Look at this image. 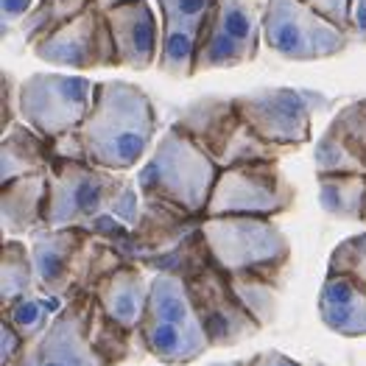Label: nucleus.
<instances>
[{"mask_svg":"<svg viewBox=\"0 0 366 366\" xmlns=\"http://www.w3.org/2000/svg\"><path fill=\"white\" fill-rule=\"evenodd\" d=\"M143 193L121 171L79 159H54L48 168L45 227H76L95 241H129L143 218Z\"/></svg>","mask_w":366,"mask_h":366,"instance_id":"obj_1","label":"nucleus"},{"mask_svg":"<svg viewBox=\"0 0 366 366\" xmlns=\"http://www.w3.org/2000/svg\"><path fill=\"white\" fill-rule=\"evenodd\" d=\"M159 121L152 98L132 81H95V98L79 137L92 165L109 171H132L157 143Z\"/></svg>","mask_w":366,"mask_h":366,"instance_id":"obj_2","label":"nucleus"},{"mask_svg":"<svg viewBox=\"0 0 366 366\" xmlns=\"http://www.w3.org/2000/svg\"><path fill=\"white\" fill-rule=\"evenodd\" d=\"M221 168L184 129L171 123L154 143L152 157L140 165L137 187L143 199L165 202L204 218Z\"/></svg>","mask_w":366,"mask_h":366,"instance_id":"obj_3","label":"nucleus"},{"mask_svg":"<svg viewBox=\"0 0 366 366\" xmlns=\"http://www.w3.org/2000/svg\"><path fill=\"white\" fill-rule=\"evenodd\" d=\"M137 338L143 350L165 366L193 364L213 347L210 330L182 274L159 272L152 277V297Z\"/></svg>","mask_w":366,"mask_h":366,"instance_id":"obj_4","label":"nucleus"},{"mask_svg":"<svg viewBox=\"0 0 366 366\" xmlns=\"http://www.w3.org/2000/svg\"><path fill=\"white\" fill-rule=\"evenodd\" d=\"M202 241L224 274H254L272 280L291 260V244L274 218L260 215H204Z\"/></svg>","mask_w":366,"mask_h":366,"instance_id":"obj_5","label":"nucleus"},{"mask_svg":"<svg viewBox=\"0 0 366 366\" xmlns=\"http://www.w3.org/2000/svg\"><path fill=\"white\" fill-rule=\"evenodd\" d=\"M177 126L184 129L204 152L218 162V168L241 165V162H260V159H280L282 149L266 143L252 132V126L241 118L235 98L224 95H202L177 115Z\"/></svg>","mask_w":366,"mask_h":366,"instance_id":"obj_6","label":"nucleus"},{"mask_svg":"<svg viewBox=\"0 0 366 366\" xmlns=\"http://www.w3.org/2000/svg\"><path fill=\"white\" fill-rule=\"evenodd\" d=\"M232 98L252 132L282 152L307 146L313 137V115L333 107L325 92L302 87H263Z\"/></svg>","mask_w":366,"mask_h":366,"instance_id":"obj_7","label":"nucleus"},{"mask_svg":"<svg viewBox=\"0 0 366 366\" xmlns=\"http://www.w3.org/2000/svg\"><path fill=\"white\" fill-rule=\"evenodd\" d=\"M350 34L305 0H266L263 42L280 59H333L350 45Z\"/></svg>","mask_w":366,"mask_h":366,"instance_id":"obj_8","label":"nucleus"},{"mask_svg":"<svg viewBox=\"0 0 366 366\" xmlns=\"http://www.w3.org/2000/svg\"><path fill=\"white\" fill-rule=\"evenodd\" d=\"M297 202L294 184L285 179L277 159L241 162L221 168L204 215H260L288 213Z\"/></svg>","mask_w":366,"mask_h":366,"instance_id":"obj_9","label":"nucleus"},{"mask_svg":"<svg viewBox=\"0 0 366 366\" xmlns=\"http://www.w3.org/2000/svg\"><path fill=\"white\" fill-rule=\"evenodd\" d=\"M95 98V81L87 76L31 73L20 81V118L45 137L76 132Z\"/></svg>","mask_w":366,"mask_h":366,"instance_id":"obj_10","label":"nucleus"},{"mask_svg":"<svg viewBox=\"0 0 366 366\" xmlns=\"http://www.w3.org/2000/svg\"><path fill=\"white\" fill-rule=\"evenodd\" d=\"M263 39V14L254 0H215L199 42L196 73L229 70L257 59Z\"/></svg>","mask_w":366,"mask_h":366,"instance_id":"obj_11","label":"nucleus"},{"mask_svg":"<svg viewBox=\"0 0 366 366\" xmlns=\"http://www.w3.org/2000/svg\"><path fill=\"white\" fill-rule=\"evenodd\" d=\"M31 51L36 59L51 67H67V70L121 67L107 14L95 3H90L81 14H76L70 23H64L59 31H54Z\"/></svg>","mask_w":366,"mask_h":366,"instance_id":"obj_12","label":"nucleus"},{"mask_svg":"<svg viewBox=\"0 0 366 366\" xmlns=\"http://www.w3.org/2000/svg\"><path fill=\"white\" fill-rule=\"evenodd\" d=\"M90 310L92 291L70 297L17 366H107L90 338Z\"/></svg>","mask_w":366,"mask_h":366,"instance_id":"obj_13","label":"nucleus"},{"mask_svg":"<svg viewBox=\"0 0 366 366\" xmlns=\"http://www.w3.org/2000/svg\"><path fill=\"white\" fill-rule=\"evenodd\" d=\"M92 249V235L76 227H42L34 232L31 257L36 269V291L76 297L81 294L76 285L87 277L92 285V260L87 252Z\"/></svg>","mask_w":366,"mask_h":366,"instance_id":"obj_14","label":"nucleus"},{"mask_svg":"<svg viewBox=\"0 0 366 366\" xmlns=\"http://www.w3.org/2000/svg\"><path fill=\"white\" fill-rule=\"evenodd\" d=\"M215 0H157L162 14V48H159V73L171 79L196 76V56L204 20Z\"/></svg>","mask_w":366,"mask_h":366,"instance_id":"obj_15","label":"nucleus"},{"mask_svg":"<svg viewBox=\"0 0 366 366\" xmlns=\"http://www.w3.org/2000/svg\"><path fill=\"white\" fill-rule=\"evenodd\" d=\"M107 14V23L112 31L118 64L129 70H149L159 61L162 48V23L154 14L149 0H126L112 6Z\"/></svg>","mask_w":366,"mask_h":366,"instance_id":"obj_16","label":"nucleus"},{"mask_svg":"<svg viewBox=\"0 0 366 366\" xmlns=\"http://www.w3.org/2000/svg\"><path fill=\"white\" fill-rule=\"evenodd\" d=\"M90 291L95 305L115 325H121L129 333H137L146 316V307H149V297H152V280L143 274L140 266L118 263L98 277Z\"/></svg>","mask_w":366,"mask_h":366,"instance_id":"obj_17","label":"nucleus"},{"mask_svg":"<svg viewBox=\"0 0 366 366\" xmlns=\"http://www.w3.org/2000/svg\"><path fill=\"white\" fill-rule=\"evenodd\" d=\"M48 210V171L17 177L0 184V224L3 235H34L45 227Z\"/></svg>","mask_w":366,"mask_h":366,"instance_id":"obj_18","label":"nucleus"},{"mask_svg":"<svg viewBox=\"0 0 366 366\" xmlns=\"http://www.w3.org/2000/svg\"><path fill=\"white\" fill-rule=\"evenodd\" d=\"M319 319L336 336H366V288L352 277L327 272L319 288Z\"/></svg>","mask_w":366,"mask_h":366,"instance_id":"obj_19","label":"nucleus"},{"mask_svg":"<svg viewBox=\"0 0 366 366\" xmlns=\"http://www.w3.org/2000/svg\"><path fill=\"white\" fill-rule=\"evenodd\" d=\"M51 162H54L51 137L36 132L23 118L3 132V137H0V184L11 182L17 177L48 171Z\"/></svg>","mask_w":366,"mask_h":366,"instance_id":"obj_20","label":"nucleus"},{"mask_svg":"<svg viewBox=\"0 0 366 366\" xmlns=\"http://www.w3.org/2000/svg\"><path fill=\"white\" fill-rule=\"evenodd\" d=\"M322 210L341 221H366V174H316Z\"/></svg>","mask_w":366,"mask_h":366,"instance_id":"obj_21","label":"nucleus"},{"mask_svg":"<svg viewBox=\"0 0 366 366\" xmlns=\"http://www.w3.org/2000/svg\"><path fill=\"white\" fill-rule=\"evenodd\" d=\"M36 291V269L26 244L9 238L0 246V305H11Z\"/></svg>","mask_w":366,"mask_h":366,"instance_id":"obj_22","label":"nucleus"},{"mask_svg":"<svg viewBox=\"0 0 366 366\" xmlns=\"http://www.w3.org/2000/svg\"><path fill=\"white\" fill-rule=\"evenodd\" d=\"M316 174H366V159L352 137L336 121L327 123L316 149H313Z\"/></svg>","mask_w":366,"mask_h":366,"instance_id":"obj_23","label":"nucleus"},{"mask_svg":"<svg viewBox=\"0 0 366 366\" xmlns=\"http://www.w3.org/2000/svg\"><path fill=\"white\" fill-rule=\"evenodd\" d=\"M64 305H67V300L59 297V294L34 291L29 297H23V300H17V302L3 307V316H0V319H6L11 327H17L20 336L31 344L34 338H39L48 330V325L54 322V316H56Z\"/></svg>","mask_w":366,"mask_h":366,"instance_id":"obj_24","label":"nucleus"},{"mask_svg":"<svg viewBox=\"0 0 366 366\" xmlns=\"http://www.w3.org/2000/svg\"><path fill=\"white\" fill-rule=\"evenodd\" d=\"M90 3L92 0H39L29 14H26V20L20 23L23 42L29 48L39 45L54 31H59L64 23H70L76 14H81Z\"/></svg>","mask_w":366,"mask_h":366,"instance_id":"obj_25","label":"nucleus"},{"mask_svg":"<svg viewBox=\"0 0 366 366\" xmlns=\"http://www.w3.org/2000/svg\"><path fill=\"white\" fill-rule=\"evenodd\" d=\"M238 302L249 310V316L263 327L274 313V291L272 282L254 274H227Z\"/></svg>","mask_w":366,"mask_h":366,"instance_id":"obj_26","label":"nucleus"},{"mask_svg":"<svg viewBox=\"0 0 366 366\" xmlns=\"http://www.w3.org/2000/svg\"><path fill=\"white\" fill-rule=\"evenodd\" d=\"M327 272L352 277L366 288V232L350 235L341 244H336L327 260Z\"/></svg>","mask_w":366,"mask_h":366,"instance_id":"obj_27","label":"nucleus"},{"mask_svg":"<svg viewBox=\"0 0 366 366\" xmlns=\"http://www.w3.org/2000/svg\"><path fill=\"white\" fill-rule=\"evenodd\" d=\"M333 121L352 137V143L361 149V154H364L366 159V98L344 104L336 115H333Z\"/></svg>","mask_w":366,"mask_h":366,"instance_id":"obj_28","label":"nucleus"},{"mask_svg":"<svg viewBox=\"0 0 366 366\" xmlns=\"http://www.w3.org/2000/svg\"><path fill=\"white\" fill-rule=\"evenodd\" d=\"M17 121H20V84L9 70H3V76H0V126L6 132Z\"/></svg>","mask_w":366,"mask_h":366,"instance_id":"obj_29","label":"nucleus"},{"mask_svg":"<svg viewBox=\"0 0 366 366\" xmlns=\"http://www.w3.org/2000/svg\"><path fill=\"white\" fill-rule=\"evenodd\" d=\"M26 350L29 341L20 336V330L11 327L6 319H0V366H17Z\"/></svg>","mask_w":366,"mask_h":366,"instance_id":"obj_30","label":"nucleus"},{"mask_svg":"<svg viewBox=\"0 0 366 366\" xmlns=\"http://www.w3.org/2000/svg\"><path fill=\"white\" fill-rule=\"evenodd\" d=\"M316 11H322L325 17H330L336 26L347 31L350 29V0H305ZM350 34V31H347Z\"/></svg>","mask_w":366,"mask_h":366,"instance_id":"obj_31","label":"nucleus"},{"mask_svg":"<svg viewBox=\"0 0 366 366\" xmlns=\"http://www.w3.org/2000/svg\"><path fill=\"white\" fill-rule=\"evenodd\" d=\"M36 3H39V0H0V20H3V29L20 26V23L26 20V14H29Z\"/></svg>","mask_w":366,"mask_h":366,"instance_id":"obj_32","label":"nucleus"},{"mask_svg":"<svg viewBox=\"0 0 366 366\" xmlns=\"http://www.w3.org/2000/svg\"><path fill=\"white\" fill-rule=\"evenodd\" d=\"M350 36L366 45V0H350Z\"/></svg>","mask_w":366,"mask_h":366,"instance_id":"obj_33","label":"nucleus"},{"mask_svg":"<svg viewBox=\"0 0 366 366\" xmlns=\"http://www.w3.org/2000/svg\"><path fill=\"white\" fill-rule=\"evenodd\" d=\"M249 366H302V364H297L294 358H288V355H282V352H277V350H266V352L252 355V358H249Z\"/></svg>","mask_w":366,"mask_h":366,"instance_id":"obj_34","label":"nucleus"},{"mask_svg":"<svg viewBox=\"0 0 366 366\" xmlns=\"http://www.w3.org/2000/svg\"><path fill=\"white\" fill-rule=\"evenodd\" d=\"M92 3H95L101 11H109L112 6H118V3H126V0H92Z\"/></svg>","mask_w":366,"mask_h":366,"instance_id":"obj_35","label":"nucleus"},{"mask_svg":"<svg viewBox=\"0 0 366 366\" xmlns=\"http://www.w3.org/2000/svg\"><path fill=\"white\" fill-rule=\"evenodd\" d=\"M207 366H249V358H244V361H218V364H207Z\"/></svg>","mask_w":366,"mask_h":366,"instance_id":"obj_36","label":"nucleus"},{"mask_svg":"<svg viewBox=\"0 0 366 366\" xmlns=\"http://www.w3.org/2000/svg\"><path fill=\"white\" fill-rule=\"evenodd\" d=\"M319 366H327V364H319Z\"/></svg>","mask_w":366,"mask_h":366,"instance_id":"obj_37","label":"nucleus"}]
</instances>
